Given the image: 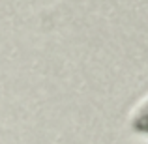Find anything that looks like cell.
Returning a JSON list of instances; mask_svg holds the SVG:
<instances>
[{
    "instance_id": "obj_1",
    "label": "cell",
    "mask_w": 148,
    "mask_h": 144,
    "mask_svg": "<svg viewBox=\"0 0 148 144\" xmlns=\"http://www.w3.org/2000/svg\"><path fill=\"white\" fill-rule=\"evenodd\" d=\"M131 126L133 129L141 131V133H148V96L131 112Z\"/></svg>"
}]
</instances>
